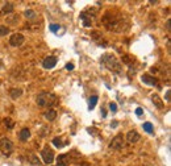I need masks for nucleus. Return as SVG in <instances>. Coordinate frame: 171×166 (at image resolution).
<instances>
[{
    "mask_svg": "<svg viewBox=\"0 0 171 166\" xmlns=\"http://www.w3.org/2000/svg\"><path fill=\"white\" fill-rule=\"evenodd\" d=\"M141 81L145 83V84H150V86H155L157 84V79L154 78V76L149 75V74H143L141 76Z\"/></svg>",
    "mask_w": 171,
    "mask_h": 166,
    "instance_id": "11",
    "label": "nucleus"
},
{
    "mask_svg": "<svg viewBox=\"0 0 171 166\" xmlns=\"http://www.w3.org/2000/svg\"><path fill=\"white\" fill-rule=\"evenodd\" d=\"M30 159H32V164L34 166H41V162L37 158V156H30Z\"/></svg>",
    "mask_w": 171,
    "mask_h": 166,
    "instance_id": "22",
    "label": "nucleus"
},
{
    "mask_svg": "<svg viewBox=\"0 0 171 166\" xmlns=\"http://www.w3.org/2000/svg\"><path fill=\"white\" fill-rule=\"evenodd\" d=\"M13 9H15V5H13V3H11V1H8V3H5L4 5H3V8H1V11H0V15H11L12 12H13Z\"/></svg>",
    "mask_w": 171,
    "mask_h": 166,
    "instance_id": "10",
    "label": "nucleus"
},
{
    "mask_svg": "<svg viewBox=\"0 0 171 166\" xmlns=\"http://www.w3.org/2000/svg\"><path fill=\"white\" fill-rule=\"evenodd\" d=\"M24 40H25V37L21 33H13L10 37V45L13 46V48H17V46H21L24 44Z\"/></svg>",
    "mask_w": 171,
    "mask_h": 166,
    "instance_id": "5",
    "label": "nucleus"
},
{
    "mask_svg": "<svg viewBox=\"0 0 171 166\" xmlns=\"http://www.w3.org/2000/svg\"><path fill=\"white\" fill-rule=\"evenodd\" d=\"M109 111H111L112 113H116V111H117V104H116L115 101H111V103H109Z\"/></svg>",
    "mask_w": 171,
    "mask_h": 166,
    "instance_id": "23",
    "label": "nucleus"
},
{
    "mask_svg": "<svg viewBox=\"0 0 171 166\" xmlns=\"http://www.w3.org/2000/svg\"><path fill=\"white\" fill-rule=\"evenodd\" d=\"M58 62L57 57H54V55H49V57H46L44 61H42V67L46 70H50L53 69V67H56V65Z\"/></svg>",
    "mask_w": 171,
    "mask_h": 166,
    "instance_id": "7",
    "label": "nucleus"
},
{
    "mask_svg": "<svg viewBox=\"0 0 171 166\" xmlns=\"http://www.w3.org/2000/svg\"><path fill=\"white\" fill-rule=\"evenodd\" d=\"M71 164L70 154H59L57 157V166H69Z\"/></svg>",
    "mask_w": 171,
    "mask_h": 166,
    "instance_id": "8",
    "label": "nucleus"
},
{
    "mask_svg": "<svg viewBox=\"0 0 171 166\" xmlns=\"http://www.w3.org/2000/svg\"><path fill=\"white\" fill-rule=\"evenodd\" d=\"M102 65L105 69L111 70L113 73H120L121 71V65L118 62V59L115 57L113 54H104L102 55V59H100Z\"/></svg>",
    "mask_w": 171,
    "mask_h": 166,
    "instance_id": "1",
    "label": "nucleus"
},
{
    "mask_svg": "<svg viewBox=\"0 0 171 166\" xmlns=\"http://www.w3.org/2000/svg\"><path fill=\"white\" fill-rule=\"evenodd\" d=\"M125 145V138L123 134H117V136H115L113 138H112L111 144H109V148L111 149H123Z\"/></svg>",
    "mask_w": 171,
    "mask_h": 166,
    "instance_id": "4",
    "label": "nucleus"
},
{
    "mask_svg": "<svg viewBox=\"0 0 171 166\" xmlns=\"http://www.w3.org/2000/svg\"><path fill=\"white\" fill-rule=\"evenodd\" d=\"M10 33V28L5 25H0V37H4Z\"/></svg>",
    "mask_w": 171,
    "mask_h": 166,
    "instance_id": "19",
    "label": "nucleus"
},
{
    "mask_svg": "<svg viewBox=\"0 0 171 166\" xmlns=\"http://www.w3.org/2000/svg\"><path fill=\"white\" fill-rule=\"evenodd\" d=\"M97 99H99V98H97L96 95H92V96L90 98V103H88V108H90V109H94V108H95V106H96V103H97Z\"/></svg>",
    "mask_w": 171,
    "mask_h": 166,
    "instance_id": "16",
    "label": "nucleus"
},
{
    "mask_svg": "<svg viewBox=\"0 0 171 166\" xmlns=\"http://www.w3.org/2000/svg\"><path fill=\"white\" fill-rule=\"evenodd\" d=\"M23 95V88H19V87H13L10 90V96L12 99H19V98Z\"/></svg>",
    "mask_w": 171,
    "mask_h": 166,
    "instance_id": "13",
    "label": "nucleus"
},
{
    "mask_svg": "<svg viewBox=\"0 0 171 166\" xmlns=\"http://www.w3.org/2000/svg\"><path fill=\"white\" fill-rule=\"evenodd\" d=\"M0 149L7 154V153L12 152V149H13V142L8 137H1L0 138Z\"/></svg>",
    "mask_w": 171,
    "mask_h": 166,
    "instance_id": "6",
    "label": "nucleus"
},
{
    "mask_svg": "<svg viewBox=\"0 0 171 166\" xmlns=\"http://www.w3.org/2000/svg\"><path fill=\"white\" fill-rule=\"evenodd\" d=\"M140 138H141V136H140V133H138V132H136V131H129V132L126 133V141H128L129 144H136V142H138Z\"/></svg>",
    "mask_w": 171,
    "mask_h": 166,
    "instance_id": "9",
    "label": "nucleus"
},
{
    "mask_svg": "<svg viewBox=\"0 0 171 166\" xmlns=\"http://www.w3.org/2000/svg\"><path fill=\"white\" fill-rule=\"evenodd\" d=\"M53 145L56 148H63L65 144L62 142V138L61 137H56V138H53Z\"/></svg>",
    "mask_w": 171,
    "mask_h": 166,
    "instance_id": "17",
    "label": "nucleus"
},
{
    "mask_svg": "<svg viewBox=\"0 0 171 166\" xmlns=\"http://www.w3.org/2000/svg\"><path fill=\"white\" fill-rule=\"evenodd\" d=\"M142 113H143V109L138 107V108L136 109V115H137V116H142Z\"/></svg>",
    "mask_w": 171,
    "mask_h": 166,
    "instance_id": "26",
    "label": "nucleus"
},
{
    "mask_svg": "<svg viewBox=\"0 0 171 166\" xmlns=\"http://www.w3.org/2000/svg\"><path fill=\"white\" fill-rule=\"evenodd\" d=\"M30 129L29 128H23L20 131V133H19V138H20V141H28V138L30 137Z\"/></svg>",
    "mask_w": 171,
    "mask_h": 166,
    "instance_id": "12",
    "label": "nucleus"
},
{
    "mask_svg": "<svg viewBox=\"0 0 171 166\" xmlns=\"http://www.w3.org/2000/svg\"><path fill=\"white\" fill-rule=\"evenodd\" d=\"M49 28H50V30H51L53 33H57L58 30H59V25H58V24H51V25L49 26Z\"/></svg>",
    "mask_w": 171,
    "mask_h": 166,
    "instance_id": "24",
    "label": "nucleus"
},
{
    "mask_svg": "<svg viewBox=\"0 0 171 166\" xmlns=\"http://www.w3.org/2000/svg\"><path fill=\"white\" fill-rule=\"evenodd\" d=\"M24 16L26 18H34L36 17V12L33 11V9H26L25 12H24Z\"/></svg>",
    "mask_w": 171,
    "mask_h": 166,
    "instance_id": "18",
    "label": "nucleus"
},
{
    "mask_svg": "<svg viewBox=\"0 0 171 166\" xmlns=\"http://www.w3.org/2000/svg\"><path fill=\"white\" fill-rule=\"evenodd\" d=\"M151 100H153V103H154V106L157 107V108H159V109L163 108V101H162V99L158 96L157 94H153L151 95Z\"/></svg>",
    "mask_w": 171,
    "mask_h": 166,
    "instance_id": "15",
    "label": "nucleus"
},
{
    "mask_svg": "<svg viewBox=\"0 0 171 166\" xmlns=\"http://www.w3.org/2000/svg\"><path fill=\"white\" fill-rule=\"evenodd\" d=\"M56 118H57V111L56 109L50 108V109H48L46 112H45V119H46L48 121H54Z\"/></svg>",
    "mask_w": 171,
    "mask_h": 166,
    "instance_id": "14",
    "label": "nucleus"
},
{
    "mask_svg": "<svg viewBox=\"0 0 171 166\" xmlns=\"http://www.w3.org/2000/svg\"><path fill=\"white\" fill-rule=\"evenodd\" d=\"M41 157H42V159H44V164L50 165V164H53V161H54V152L49 146H45L41 152Z\"/></svg>",
    "mask_w": 171,
    "mask_h": 166,
    "instance_id": "3",
    "label": "nucleus"
},
{
    "mask_svg": "<svg viewBox=\"0 0 171 166\" xmlns=\"http://www.w3.org/2000/svg\"><path fill=\"white\" fill-rule=\"evenodd\" d=\"M1 67H4V63H3V59L0 58V70H1Z\"/></svg>",
    "mask_w": 171,
    "mask_h": 166,
    "instance_id": "29",
    "label": "nucleus"
},
{
    "mask_svg": "<svg viewBox=\"0 0 171 166\" xmlns=\"http://www.w3.org/2000/svg\"><path fill=\"white\" fill-rule=\"evenodd\" d=\"M166 28H167V30H170V20L166 21Z\"/></svg>",
    "mask_w": 171,
    "mask_h": 166,
    "instance_id": "28",
    "label": "nucleus"
},
{
    "mask_svg": "<svg viewBox=\"0 0 171 166\" xmlns=\"http://www.w3.org/2000/svg\"><path fill=\"white\" fill-rule=\"evenodd\" d=\"M58 103V99L54 94L51 92H46V91H42L37 95V104L39 107H53Z\"/></svg>",
    "mask_w": 171,
    "mask_h": 166,
    "instance_id": "2",
    "label": "nucleus"
},
{
    "mask_svg": "<svg viewBox=\"0 0 171 166\" xmlns=\"http://www.w3.org/2000/svg\"><path fill=\"white\" fill-rule=\"evenodd\" d=\"M170 95H171V91L167 90L166 91V96H164V99H166V101H170Z\"/></svg>",
    "mask_w": 171,
    "mask_h": 166,
    "instance_id": "27",
    "label": "nucleus"
},
{
    "mask_svg": "<svg viewBox=\"0 0 171 166\" xmlns=\"http://www.w3.org/2000/svg\"><path fill=\"white\" fill-rule=\"evenodd\" d=\"M4 124H5V127H7L8 129H12V128H13V121H12L11 118L4 119Z\"/></svg>",
    "mask_w": 171,
    "mask_h": 166,
    "instance_id": "21",
    "label": "nucleus"
},
{
    "mask_svg": "<svg viewBox=\"0 0 171 166\" xmlns=\"http://www.w3.org/2000/svg\"><path fill=\"white\" fill-rule=\"evenodd\" d=\"M66 70H69V71L74 70V65H72V63H66Z\"/></svg>",
    "mask_w": 171,
    "mask_h": 166,
    "instance_id": "25",
    "label": "nucleus"
},
{
    "mask_svg": "<svg viewBox=\"0 0 171 166\" xmlns=\"http://www.w3.org/2000/svg\"><path fill=\"white\" fill-rule=\"evenodd\" d=\"M142 128H143V131H146L148 133H153V124L151 123H143Z\"/></svg>",
    "mask_w": 171,
    "mask_h": 166,
    "instance_id": "20",
    "label": "nucleus"
}]
</instances>
